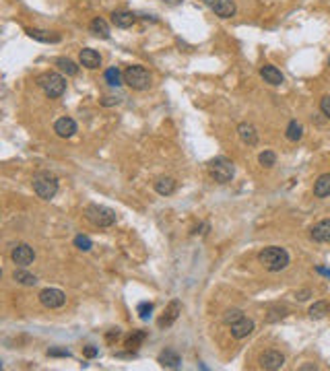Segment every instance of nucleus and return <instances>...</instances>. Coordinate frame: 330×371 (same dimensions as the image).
I'll return each mask as SVG.
<instances>
[{
	"mask_svg": "<svg viewBox=\"0 0 330 371\" xmlns=\"http://www.w3.org/2000/svg\"><path fill=\"white\" fill-rule=\"evenodd\" d=\"M258 260L268 272H281L289 266V254H287L285 247H279V245L264 247L258 254Z\"/></svg>",
	"mask_w": 330,
	"mask_h": 371,
	"instance_id": "1",
	"label": "nucleus"
},
{
	"mask_svg": "<svg viewBox=\"0 0 330 371\" xmlns=\"http://www.w3.org/2000/svg\"><path fill=\"white\" fill-rule=\"evenodd\" d=\"M33 192L42 198V200H52L58 192V177L52 175L50 171H40L33 175Z\"/></svg>",
	"mask_w": 330,
	"mask_h": 371,
	"instance_id": "2",
	"label": "nucleus"
},
{
	"mask_svg": "<svg viewBox=\"0 0 330 371\" xmlns=\"http://www.w3.org/2000/svg\"><path fill=\"white\" fill-rule=\"evenodd\" d=\"M38 85H40V89L46 93V95L52 97V99L62 97V93L66 91V79L60 72H44V75H40Z\"/></svg>",
	"mask_w": 330,
	"mask_h": 371,
	"instance_id": "3",
	"label": "nucleus"
},
{
	"mask_svg": "<svg viewBox=\"0 0 330 371\" xmlns=\"http://www.w3.org/2000/svg\"><path fill=\"white\" fill-rule=\"evenodd\" d=\"M85 216L95 227H112L116 223V210H112L109 206H103V204H89L85 208Z\"/></svg>",
	"mask_w": 330,
	"mask_h": 371,
	"instance_id": "4",
	"label": "nucleus"
},
{
	"mask_svg": "<svg viewBox=\"0 0 330 371\" xmlns=\"http://www.w3.org/2000/svg\"><path fill=\"white\" fill-rule=\"evenodd\" d=\"M124 83L134 91H144V89L151 87V72L138 64L128 66L124 70Z\"/></svg>",
	"mask_w": 330,
	"mask_h": 371,
	"instance_id": "5",
	"label": "nucleus"
},
{
	"mask_svg": "<svg viewBox=\"0 0 330 371\" xmlns=\"http://www.w3.org/2000/svg\"><path fill=\"white\" fill-rule=\"evenodd\" d=\"M208 173H211V177L217 181V183H227L233 179L235 175V167L229 159L225 157H217L213 159L211 163H208Z\"/></svg>",
	"mask_w": 330,
	"mask_h": 371,
	"instance_id": "6",
	"label": "nucleus"
},
{
	"mask_svg": "<svg viewBox=\"0 0 330 371\" xmlns=\"http://www.w3.org/2000/svg\"><path fill=\"white\" fill-rule=\"evenodd\" d=\"M40 301H42V305L48 307V309H58V307H62V305L66 303V295H64V291L50 287V289H44V291L40 293Z\"/></svg>",
	"mask_w": 330,
	"mask_h": 371,
	"instance_id": "7",
	"label": "nucleus"
},
{
	"mask_svg": "<svg viewBox=\"0 0 330 371\" xmlns=\"http://www.w3.org/2000/svg\"><path fill=\"white\" fill-rule=\"evenodd\" d=\"M202 3L211 11H215V15H219L221 19H231L235 15L233 0H202Z\"/></svg>",
	"mask_w": 330,
	"mask_h": 371,
	"instance_id": "8",
	"label": "nucleus"
},
{
	"mask_svg": "<svg viewBox=\"0 0 330 371\" xmlns=\"http://www.w3.org/2000/svg\"><path fill=\"white\" fill-rule=\"evenodd\" d=\"M11 258H13V262L19 264V266H29V264H33V260H35V252H33L31 245L19 243L15 250H13Z\"/></svg>",
	"mask_w": 330,
	"mask_h": 371,
	"instance_id": "9",
	"label": "nucleus"
},
{
	"mask_svg": "<svg viewBox=\"0 0 330 371\" xmlns=\"http://www.w3.org/2000/svg\"><path fill=\"white\" fill-rule=\"evenodd\" d=\"M179 314H182V303H179L177 299H173L167 307H165V312H163V316L159 318V328H169L177 318H179Z\"/></svg>",
	"mask_w": 330,
	"mask_h": 371,
	"instance_id": "10",
	"label": "nucleus"
},
{
	"mask_svg": "<svg viewBox=\"0 0 330 371\" xmlns=\"http://www.w3.org/2000/svg\"><path fill=\"white\" fill-rule=\"evenodd\" d=\"M260 365L262 369L266 371H277L285 365V357L279 353V351H266L262 357H260Z\"/></svg>",
	"mask_w": 330,
	"mask_h": 371,
	"instance_id": "11",
	"label": "nucleus"
},
{
	"mask_svg": "<svg viewBox=\"0 0 330 371\" xmlns=\"http://www.w3.org/2000/svg\"><path fill=\"white\" fill-rule=\"evenodd\" d=\"M229 328H231V336L239 340V338H246V336H250L254 332V322L244 316V318H239L237 322H233Z\"/></svg>",
	"mask_w": 330,
	"mask_h": 371,
	"instance_id": "12",
	"label": "nucleus"
},
{
	"mask_svg": "<svg viewBox=\"0 0 330 371\" xmlns=\"http://www.w3.org/2000/svg\"><path fill=\"white\" fill-rule=\"evenodd\" d=\"M54 132H56L60 138H70V136H75V132H77V122H75L72 118H60V120H56V124H54Z\"/></svg>",
	"mask_w": 330,
	"mask_h": 371,
	"instance_id": "13",
	"label": "nucleus"
},
{
	"mask_svg": "<svg viewBox=\"0 0 330 371\" xmlns=\"http://www.w3.org/2000/svg\"><path fill=\"white\" fill-rule=\"evenodd\" d=\"M79 60H81V64H83L85 68H89V70H95V68L101 66V56H99V52H95V50H91V48L81 50Z\"/></svg>",
	"mask_w": 330,
	"mask_h": 371,
	"instance_id": "14",
	"label": "nucleus"
},
{
	"mask_svg": "<svg viewBox=\"0 0 330 371\" xmlns=\"http://www.w3.org/2000/svg\"><path fill=\"white\" fill-rule=\"evenodd\" d=\"M237 134H239V138H242V142H246L248 146H256L258 144V132H256V128L252 126V124H248V122H242L237 126Z\"/></svg>",
	"mask_w": 330,
	"mask_h": 371,
	"instance_id": "15",
	"label": "nucleus"
},
{
	"mask_svg": "<svg viewBox=\"0 0 330 371\" xmlns=\"http://www.w3.org/2000/svg\"><path fill=\"white\" fill-rule=\"evenodd\" d=\"M27 35L35 40V42H42V44H58L60 38L58 33H54V31H46V29H27Z\"/></svg>",
	"mask_w": 330,
	"mask_h": 371,
	"instance_id": "16",
	"label": "nucleus"
},
{
	"mask_svg": "<svg viewBox=\"0 0 330 371\" xmlns=\"http://www.w3.org/2000/svg\"><path fill=\"white\" fill-rule=\"evenodd\" d=\"M112 23L120 29H128L136 23V15L130 11H114L112 13Z\"/></svg>",
	"mask_w": 330,
	"mask_h": 371,
	"instance_id": "17",
	"label": "nucleus"
},
{
	"mask_svg": "<svg viewBox=\"0 0 330 371\" xmlns=\"http://www.w3.org/2000/svg\"><path fill=\"white\" fill-rule=\"evenodd\" d=\"M260 77H262L264 83H268V85H281V83L285 81L283 72H281L277 66H273V64H264V66L260 68Z\"/></svg>",
	"mask_w": 330,
	"mask_h": 371,
	"instance_id": "18",
	"label": "nucleus"
},
{
	"mask_svg": "<svg viewBox=\"0 0 330 371\" xmlns=\"http://www.w3.org/2000/svg\"><path fill=\"white\" fill-rule=\"evenodd\" d=\"M314 196L316 198H326L330 196V173H322L316 183H314Z\"/></svg>",
	"mask_w": 330,
	"mask_h": 371,
	"instance_id": "19",
	"label": "nucleus"
},
{
	"mask_svg": "<svg viewBox=\"0 0 330 371\" xmlns=\"http://www.w3.org/2000/svg\"><path fill=\"white\" fill-rule=\"evenodd\" d=\"M312 237H314V241H330V219H324L318 225H314Z\"/></svg>",
	"mask_w": 330,
	"mask_h": 371,
	"instance_id": "20",
	"label": "nucleus"
},
{
	"mask_svg": "<svg viewBox=\"0 0 330 371\" xmlns=\"http://www.w3.org/2000/svg\"><path fill=\"white\" fill-rule=\"evenodd\" d=\"M175 179L173 177H159L155 181V192L161 194V196H171L175 192Z\"/></svg>",
	"mask_w": 330,
	"mask_h": 371,
	"instance_id": "21",
	"label": "nucleus"
},
{
	"mask_svg": "<svg viewBox=\"0 0 330 371\" xmlns=\"http://www.w3.org/2000/svg\"><path fill=\"white\" fill-rule=\"evenodd\" d=\"M89 29H91L93 35H97V38H101V40H107V38H109V27H107V23H105L101 17L93 19L91 25H89Z\"/></svg>",
	"mask_w": 330,
	"mask_h": 371,
	"instance_id": "22",
	"label": "nucleus"
},
{
	"mask_svg": "<svg viewBox=\"0 0 330 371\" xmlns=\"http://www.w3.org/2000/svg\"><path fill=\"white\" fill-rule=\"evenodd\" d=\"M310 318L312 320H322V318H326L328 314H330V303L328 301H316L312 307H310Z\"/></svg>",
	"mask_w": 330,
	"mask_h": 371,
	"instance_id": "23",
	"label": "nucleus"
},
{
	"mask_svg": "<svg viewBox=\"0 0 330 371\" xmlns=\"http://www.w3.org/2000/svg\"><path fill=\"white\" fill-rule=\"evenodd\" d=\"M159 363H161L163 367L175 369V367H179V363H182V359H179V355H177L175 351L167 349V351H163V353L159 355Z\"/></svg>",
	"mask_w": 330,
	"mask_h": 371,
	"instance_id": "24",
	"label": "nucleus"
},
{
	"mask_svg": "<svg viewBox=\"0 0 330 371\" xmlns=\"http://www.w3.org/2000/svg\"><path fill=\"white\" fill-rule=\"evenodd\" d=\"M13 278H15L19 285H25V287H33L38 283V276L31 274V272H27V270H15L13 272Z\"/></svg>",
	"mask_w": 330,
	"mask_h": 371,
	"instance_id": "25",
	"label": "nucleus"
},
{
	"mask_svg": "<svg viewBox=\"0 0 330 371\" xmlns=\"http://www.w3.org/2000/svg\"><path fill=\"white\" fill-rule=\"evenodd\" d=\"M56 66L62 70L64 75H68V77H75L79 72V66L75 64L70 58H56Z\"/></svg>",
	"mask_w": 330,
	"mask_h": 371,
	"instance_id": "26",
	"label": "nucleus"
},
{
	"mask_svg": "<svg viewBox=\"0 0 330 371\" xmlns=\"http://www.w3.org/2000/svg\"><path fill=\"white\" fill-rule=\"evenodd\" d=\"M302 136H304V126H302V124H299L297 120L289 122V126H287V138L291 142H297V140H302Z\"/></svg>",
	"mask_w": 330,
	"mask_h": 371,
	"instance_id": "27",
	"label": "nucleus"
},
{
	"mask_svg": "<svg viewBox=\"0 0 330 371\" xmlns=\"http://www.w3.org/2000/svg\"><path fill=\"white\" fill-rule=\"evenodd\" d=\"M103 77H105V83H107V85H112V87H120V85H122V83H124V75H122V72H120V70H118L116 66L107 68Z\"/></svg>",
	"mask_w": 330,
	"mask_h": 371,
	"instance_id": "28",
	"label": "nucleus"
},
{
	"mask_svg": "<svg viewBox=\"0 0 330 371\" xmlns=\"http://www.w3.org/2000/svg\"><path fill=\"white\" fill-rule=\"evenodd\" d=\"M144 338H146V332H144V330H136V332L126 340V347H128L130 351H134V349H138V347L142 345Z\"/></svg>",
	"mask_w": 330,
	"mask_h": 371,
	"instance_id": "29",
	"label": "nucleus"
},
{
	"mask_svg": "<svg viewBox=\"0 0 330 371\" xmlns=\"http://www.w3.org/2000/svg\"><path fill=\"white\" fill-rule=\"evenodd\" d=\"M258 161H260L262 167H273V165L277 163V155H275L273 151H264V153H260Z\"/></svg>",
	"mask_w": 330,
	"mask_h": 371,
	"instance_id": "30",
	"label": "nucleus"
},
{
	"mask_svg": "<svg viewBox=\"0 0 330 371\" xmlns=\"http://www.w3.org/2000/svg\"><path fill=\"white\" fill-rule=\"evenodd\" d=\"M151 312H153V303H151V301H142V303H138V307H136V314H138L140 320H146L149 316H151Z\"/></svg>",
	"mask_w": 330,
	"mask_h": 371,
	"instance_id": "31",
	"label": "nucleus"
},
{
	"mask_svg": "<svg viewBox=\"0 0 330 371\" xmlns=\"http://www.w3.org/2000/svg\"><path fill=\"white\" fill-rule=\"evenodd\" d=\"M239 318H244V312H242V309H227L225 316H223V322H225L227 326H231V324L237 322Z\"/></svg>",
	"mask_w": 330,
	"mask_h": 371,
	"instance_id": "32",
	"label": "nucleus"
},
{
	"mask_svg": "<svg viewBox=\"0 0 330 371\" xmlns=\"http://www.w3.org/2000/svg\"><path fill=\"white\" fill-rule=\"evenodd\" d=\"M75 245L79 247V250H83V252H89V250L93 247V241L89 239L87 235H77V237H75Z\"/></svg>",
	"mask_w": 330,
	"mask_h": 371,
	"instance_id": "33",
	"label": "nucleus"
},
{
	"mask_svg": "<svg viewBox=\"0 0 330 371\" xmlns=\"http://www.w3.org/2000/svg\"><path fill=\"white\" fill-rule=\"evenodd\" d=\"M285 316H287V309L285 307H275V309H271V312H268L266 322H277V320H283Z\"/></svg>",
	"mask_w": 330,
	"mask_h": 371,
	"instance_id": "34",
	"label": "nucleus"
},
{
	"mask_svg": "<svg viewBox=\"0 0 330 371\" xmlns=\"http://www.w3.org/2000/svg\"><path fill=\"white\" fill-rule=\"evenodd\" d=\"M320 109H322V114L330 120V95H324V97L320 99Z\"/></svg>",
	"mask_w": 330,
	"mask_h": 371,
	"instance_id": "35",
	"label": "nucleus"
},
{
	"mask_svg": "<svg viewBox=\"0 0 330 371\" xmlns=\"http://www.w3.org/2000/svg\"><path fill=\"white\" fill-rule=\"evenodd\" d=\"M48 355H50V357H70V351H68V349H58V347H56V349H50Z\"/></svg>",
	"mask_w": 330,
	"mask_h": 371,
	"instance_id": "36",
	"label": "nucleus"
},
{
	"mask_svg": "<svg viewBox=\"0 0 330 371\" xmlns=\"http://www.w3.org/2000/svg\"><path fill=\"white\" fill-rule=\"evenodd\" d=\"M83 355H85L87 359H93V357L99 355V351H97L95 347H85V349H83Z\"/></svg>",
	"mask_w": 330,
	"mask_h": 371,
	"instance_id": "37",
	"label": "nucleus"
},
{
	"mask_svg": "<svg viewBox=\"0 0 330 371\" xmlns=\"http://www.w3.org/2000/svg\"><path fill=\"white\" fill-rule=\"evenodd\" d=\"M310 295H312V291H310V289H304V291L295 293V299H299V301H306V299H308Z\"/></svg>",
	"mask_w": 330,
	"mask_h": 371,
	"instance_id": "38",
	"label": "nucleus"
},
{
	"mask_svg": "<svg viewBox=\"0 0 330 371\" xmlns=\"http://www.w3.org/2000/svg\"><path fill=\"white\" fill-rule=\"evenodd\" d=\"M118 103H120V99H116V97H103V99H101V105H105V107L118 105Z\"/></svg>",
	"mask_w": 330,
	"mask_h": 371,
	"instance_id": "39",
	"label": "nucleus"
},
{
	"mask_svg": "<svg viewBox=\"0 0 330 371\" xmlns=\"http://www.w3.org/2000/svg\"><path fill=\"white\" fill-rule=\"evenodd\" d=\"M318 272H320V274H326V276H330V270H328V268H318Z\"/></svg>",
	"mask_w": 330,
	"mask_h": 371,
	"instance_id": "40",
	"label": "nucleus"
},
{
	"mask_svg": "<svg viewBox=\"0 0 330 371\" xmlns=\"http://www.w3.org/2000/svg\"><path fill=\"white\" fill-rule=\"evenodd\" d=\"M328 66H330V56H328Z\"/></svg>",
	"mask_w": 330,
	"mask_h": 371,
	"instance_id": "41",
	"label": "nucleus"
}]
</instances>
